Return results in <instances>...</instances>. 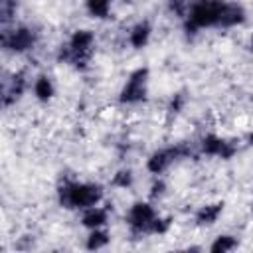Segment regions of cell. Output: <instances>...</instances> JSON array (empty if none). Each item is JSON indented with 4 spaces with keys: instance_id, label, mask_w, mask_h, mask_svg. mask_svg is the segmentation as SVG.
Instances as JSON below:
<instances>
[{
    "instance_id": "obj_1",
    "label": "cell",
    "mask_w": 253,
    "mask_h": 253,
    "mask_svg": "<svg viewBox=\"0 0 253 253\" xmlns=\"http://www.w3.org/2000/svg\"><path fill=\"white\" fill-rule=\"evenodd\" d=\"M103 198V188L99 184H87V182H63L59 186V204L69 210H87L91 206H97V202Z\"/></svg>"
},
{
    "instance_id": "obj_2",
    "label": "cell",
    "mask_w": 253,
    "mask_h": 253,
    "mask_svg": "<svg viewBox=\"0 0 253 253\" xmlns=\"http://www.w3.org/2000/svg\"><path fill=\"white\" fill-rule=\"evenodd\" d=\"M93 43H95L93 32H89V30H77L69 38V42L59 47L57 59L63 61V63H71L77 69H83L89 63V59H91Z\"/></svg>"
},
{
    "instance_id": "obj_3",
    "label": "cell",
    "mask_w": 253,
    "mask_h": 253,
    "mask_svg": "<svg viewBox=\"0 0 253 253\" xmlns=\"http://www.w3.org/2000/svg\"><path fill=\"white\" fill-rule=\"evenodd\" d=\"M223 0H192L186 16V32L196 34L200 28L217 26Z\"/></svg>"
},
{
    "instance_id": "obj_4",
    "label": "cell",
    "mask_w": 253,
    "mask_h": 253,
    "mask_svg": "<svg viewBox=\"0 0 253 253\" xmlns=\"http://www.w3.org/2000/svg\"><path fill=\"white\" fill-rule=\"evenodd\" d=\"M192 154V146L186 144V142H180V144H174V146H168V148H160L156 152L150 154L148 162H146V168L152 172V174H160L164 172L174 160H180V158H186Z\"/></svg>"
},
{
    "instance_id": "obj_5",
    "label": "cell",
    "mask_w": 253,
    "mask_h": 253,
    "mask_svg": "<svg viewBox=\"0 0 253 253\" xmlns=\"http://www.w3.org/2000/svg\"><path fill=\"white\" fill-rule=\"evenodd\" d=\"M146 87H148V69L140 67L136 71H132L125 83V87L121 89V103L125 105H134L146 99Z\"/></svg>"
},
{
    "instance_id": "obj_6",
    "label": "cell",
    "mask_w": 253,
    "mask_h": 253,
    "mask_svg": "<svg viewBox=\"0 0 253 253\" xmlns=\"http://www.w3.org/2000/svg\"><path fill=\"white\" fill-rule=\"evenodd\" d=\"M38 40V32L28 28V26H20L16 30L10 32H2V47L14 53H24L30 47H34Z\"/></svg>"
},
{
    "instance_id": "obj_7",
    "label": "cell",
    "mask_w": 253,
    "mask_h": 253,
    "mask_svg": "<svg viewBox=\"0 0 253 253\" xmlns=\"http://www.w3.org/2000/svg\"><path fill=\"white\" fill-rule=\"evenodd\" d=\"M156 211L150 204L146 202H136L132 204V208L128 210L126 215V223L130 227L132 233H150L152 231V223L156 219Z\"/></svg>"
},
{
    "instance_id": "obj_8",
    "label": "cell",
    "mask_w": 253,
    "mask_h": 253,
    "mask_svg": "<svg viewBox=\"0 0 253 253\" xmlns=\"http://www.w3.org/2000/svg\"><path fill=\"white\" fill-rule=\"evenodd\" d=\"M202 152L208 156H219V158H231L237 152V146L233 142H227L223 138H219L217 134H206L202 138Z\"/></svg>"
},
{
    "instance_id": "obj_9",
    "label": "cell",
    "mask_w": 253,
    "mask_h": 253,
    "mask_svg": "<svg viewBox=\"0 0 253 253\" xmlns=\"http://www.w3.org/2000/svg\"><path fill=\"white\" fill-rule=\"evenodd\" d=\"M24 91H26V73L18 71L10 79H6L2 85V105L4 107L14 105L24 95Z\"/></svg>"
},
{
    "instance_id": "obj_10",
    "label": "cell",
    "mask_w": 253,
    "mask_h": 253,
    "mask_svg": "<svg viewBox=\"0 0 253 253\" xmlns=\"http://www.w3.org/2000/svg\"><path fill=\"white\" fill-rule=\"evenodd\" d=\"M243 22H245V10H243V6L233 4V2H223L221 12H219L217 26L231 28V26H237V24H243Z\"/></svg>"
},
{
    "instance_id": "obj_11",
    "label": "cell",
    "mask_w": 253,
    "mask_h": 253,
    "mask_svg": "<svg viewBox=\"0 0 253 253\" xmlns=\"http://www.w3.org/2000/svg\"><path fill=\"white\" fill-rule=\"evenodd\" d=\"M223 211V204L217 202V204H210V206H202L196 213V223L198 225H211L217 221V217L221 215Z\"/></svg>"
},
{
    "instance_id": "obj_12",
    "label": "cell",
    "mask_w": 253,
    "mask_h": 253,
    "mask_svg": "<svg viewBox=\"0 0 253 253\" xmlns=\"http://www.w3.org/2000/svg\"><path fill=\"white\" fill-rule=\"evenodd\" d=\"M107 210L105 208H97V206H91V208H87L85 210V213H83V217H81V223L85 225V227H89V229H97V227H101V225H105L107 223Z\"/></svg>"
},
{
    "instance_id": "obj_13",
    "label": "cell",
    "mask_w": 253,
    "mask_h": 253,
    "mask_svg": "<svg viewBox=\"0 0 253 253\" xmlns=\"http://www.w3.org/2000/svg\"><path fill=\"white\" fill-rule=\"evenodd\" d=\"M150 32H152V28H150L148 22H138V24L130 30V34H128L130 45L136 47V49L144 47V45L148 43V40H150Z\"/></svg>"
},
{
    "instance_id": "obj_14",
    "label": "cell",
    "mask_w": 253,
    "mask_h": 253,
    "mask_svg": "<svg viewBox=\"0 0 253 253\" xmlns=\"http://www.w3.org/2000/svg\"><path fill=\"white\" fill-rule=\"evenodd\" d=\"M53 83L47 75H40L34 83V95L40 99V101H49L53 97Z\"/></svg>"
},
{
    "instance_id": "obj_15",
    "label": "cell",
    "mask_w": 253,
    "mask_h": 253,
    "mask_svg": "<svg viewBox=\"0 0 253 253\" xmlns=\"http://www.w3.org/2000/svg\"><path fill=\"white\" fill-rule=\"evenodd\" d=\"M85 6L93 18H107L111 12V0H85Z\"/></svg>"
},
{
    "instance_id": "obj_16",
    "label": "cell",
    "mask_w": 253,
    "mask_h": 253,
    "mask_svg": "<svg viewBox=\"0 0 253 253\" xmlns=\"http://www.w3.org/2000/svg\"><path fill=\"white\" fill-rule=\"evenodd\" d=\"M107 243H109V233H107V231H101L99 227L93 229L91 235L87 237V249H91V251L103 249Z\"/></svg>"
},
{
    "instance_id": "obj_17",
    "label": "cell",
    "mask_w": 253,
    "mask_h": 253,
    "mask_svg": "<svg viewBox=\"0 0 253 253\" xmlns=\"http://www.w3.org/2000/svg\"><path fill=\"white\" fill-rule=\"evenodd\" d=\"M16 10H18V0H0V24L6 26L8 22H12Z\"/></svg>"
},
{
    "instance_id": "obj_18",
    "label": "cell",
    "mask_w": 253,
    "mask_h": 253,
    "mask_svg": "<svg viewBox=\"0 0 253 253\" xmlns=\"http://www.w3.org/2000/svg\"><path fill=\"white\" fill-rule=\"evenodd\" d=\"M237 247V241L231 237V235H219L213 243H211V251L213 253H225V251H231V249H235Z\"/></svg>"
},
{
    "instance_id": "obj_19",
    "label": "cell",
    "mask_w": 253,
    "mask_h": 253,
    "mask_svg": "<svg viewBox=\"0 0 253 253\" xmlns=\"http://www.w3.org/2000/svg\"><path fill=\"white\" fill-rule=\"evenodd\" d=\"M132 172L130 170H119L115 176H113V186L117 188H128L132 186Z\"/></svg>"
},
{
    "instance_id": "obj_20",
    "label": "cell",
    "mask_w": 253,
    "mask_h": 253,
    "mask_svg": "<svg viewBox=\"0 0 253 253\" xmlns=\"http://www.w3.org/2000/svg\"><path fill=\"white\" fill-rule=\"evenodd\" d=\"M190 4H192L190 0H170L168 8H170V12L176 14V16H188Z\"/></svg>"
},
{
    "instance_id": "obj_21",
    "label": "cell",
    "mask_w": 253,
    "mask_h": 253,
    "mask_svg": "<svg viewBox=\"0 0 253 253\" xmlns=\"http://www.w3.org/2000/svg\"><path fill=\"white\" fill-rule=\"evenodd\" d=\"M170 227V219L168 217H156L152 223V231L150 233H166Z\"/></svg>"
},
{
    "instance_id": "obj_22",
    "label": "cell",
    "mask_w": 253,
    "mask_h": 253,
    "mask_svg": "<svg viewBox=\"0 0 253 253\" xmlns=\"http://www.w3.org/2000/svg\"><path fill=\"white\" fill-rule=\"evenodd\" d=\"M184 103H186V97H184L182 93L174 95V97H172V101H170V111H172V113H178V111H182Z\"/></svg>"
},
{
    "instance_id": "obj_23",
    "label": "cell",
    "mask_w": 253,
    "mask_h": 253,
    "mask_svg": "<svg viewBox=\"0 0 253 253\" xmlns=\"http://www.w3.org/2000/svg\"><path fill=\"white\" fill-rule=\"evenodd\" d=\"M164 192H166V184L162 180H156L152 184V188H150V196L152 198H160V196H164Z\"/></svg>"
},
{
    "instance_id": "obj_24",
    "label": "cell",
    "mask_w": 253,
    "mask_h": 253,
    "mask_svg": "<svg viewBox=\"0 0 253 253\" xmlns=\"http://www.w3.org/2000/svg\"><path fill=\"white\" fill-rule=\"evenodd\" d=\"M249 144L253 146V130H251V134H249Z\"/></svg>"
},
{
    "instance_id": "obj_25",
    "label": "cell",
    "mask_w": 253,
    "mask_h": 253,
    "mask_svg": "<svg viewBox=\"0 0 253 253\" xmlns=\"http://www.w3.org/2000/svg\"><path fill=\"white\" fill-rule=\"evenodd\" d=\"M249 45H251V49H253V36H251V42H249Z\"/></svg>"
}]
</instances>
